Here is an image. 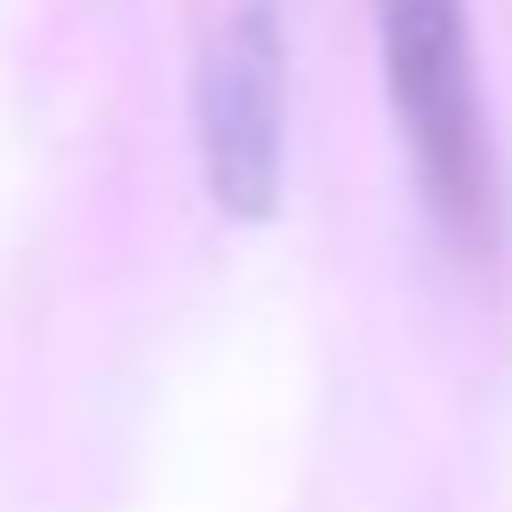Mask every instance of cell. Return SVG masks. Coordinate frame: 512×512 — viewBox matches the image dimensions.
Segmentation results:
<instances>
[{
    "label": "cell",
    "instance_id": "cell-1",
    "mask_svg": "<svg viewBox=\"0 0 512 512\" xmlns=\"http://www.w3.org/2000/svg\"><path fill=\"white\" fill-rule=\"evenodd\" d=\"M368 8H376V56H384V96H392L408 176L440 240L464 264H488L504 248V168L480 104L472 16L464 0H368Z\"/></svg>",
    "mask_w": 512,
    "mask_h": 512
},
{
    "label": "cell",
    "instance_id": "cell-2",
    "mask_svg": "<svg viewBox=\"0 0 512 512\" xmlns=\"http://www.w3.org/2000/svg\"><path fill=\"white\" fill-rule=\"evenodd\" d=\"M288 32L272 0H240L200 64V176L224 216H272L288 152Z\"/></svg>",
    "mask_w": 512,
    "mask_h": 512
}]
</instances>
